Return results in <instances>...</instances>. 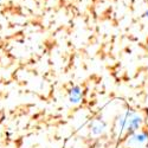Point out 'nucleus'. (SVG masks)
I'll use <instances>...</instances> for the list:
<instances>
[{
	"label": "nucleus",
	"instance_id": "f257e3e1",
	"mask_svg": "<svg viewBox=\"0 0 148 148\" xmlns=\"http://www.w3.org/2000/svg\"><path fill=\"white\" fill-rule=\"evenodd\" d=\"M143 117L141 114L132 109H127L121 113L115 121V132L119 138L127 136V135L138 132L143 127Z\"/></svg>",
	"mask_w": 148,
	"mask_h": 148
},
{
	"label": "nucleus",
	"instance_id": "f03ea898",
	"mask_svg": "<svg viewBox=\"0 0 148 148\" xmlns=\"http://www.w3.org/2000/svg\"><path fill=\"white\" fill-rule=\"evenodd\" d=\"M125 145L127 148H147L148 147V132L147 130H138L125 139Z\"/></svg>",
	"mask_w": 148,
	"mask_h": 148
},
{
	"label": "nucleus",
	"instance_id": "7ed1b4c3",
	"mask_svg": "<svg viewBox=\"0 0 148 148\" xmlns=\"http://www.w3.org/2000/svg\"><path fill=\"white\" fill-rule=\"evenodd\" d=\"M84 89L81 85H72L68 92V100L72 106H78L83 102Z\"/></svg>",
	"mask_w": 148,
	"mask_h": 148
},
{
	"label": "nucleus",
	"instance_id": "20e7f679",
	"mask_svg": "<svg viewBox=\"0 0 148 148\" xmlns=\"http://www.w3.org/2000/svg\"><path fill=\"white\" fill-rule=\"evenodd\" d=\"M107 123L103 120L96 119L90 123V134L92 136H101L102 134H104L107 132Z\"/></svg>",
	"mask_w": 148,
	"mask_h": 148
},
{
	"label": "nucleus",
	"instance_id": "39448f33",
	"mask_svg": "<svg viewBox=\"0 0 148 148\" xmlns=\"http://www.w3.org/2000/svg\"><path fill=\"white\" fill-rule=\"evenodd\" d=\"M145 17H146V18H147V19H148V10H147V11H146V13H145Z\"/></svg>",
	"mask_w": 148,
	"mask_h": 148
},
{
	"label": "nucleus",
	"instance_id": "423d86ee",
	"mask_svg": "<svg viewBox=\"0 0 148 148\" xmlns=\"http://www.w3.org/2000/svg\"><path fill=\"white\" fill-rule=\"evenodd\" d=\"M0 3H1V0H0Z\"/></svg>",
	"mask_w": 148,
	"mask_h": 148
},
{
	"label": "nucleus",
	"instance_id": "0eeeda50",
	"mask_svg": "<svg viewBox=\"0 0 148 148\" xmlns=\"http://www.w3.org/2000/svg\"><path fill=\"white\" fill-rule=\"evenodd\" d=\"M147 148H148V147H147Z\"/></svg>",
	"mask_w": 148,
	"mask_h": 148
}]
</instances>
